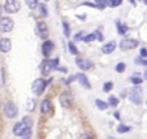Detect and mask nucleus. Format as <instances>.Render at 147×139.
Masks as SVG:
<instances>
[{
  "mask_svg": "<svg viewBox=\"0 0 147 139\" xmlns=\"http://www.w3.org/2000/svg\"><path fill=\"white\" fill-rule=\"evenodd\" d=\"M59 63V59L58 58H54V59H45L43 61V63L40 64V72L41 75H48L52 70H56L57 66Z\"/></svg>",
  "mask_w": 147,
  "mask_h": 139,
  "instance_id": "nucleus-1",
  "label": "nucleus"
},
{
  "mask_svg": "<svg viewBox=\"0 0 147 139\" xmlns=\"http://www.w3.org/2000/svg\"><path fill=\"white\" fill-rule=\"evenodd\" d=\"M47 84L48 83H47L44 79H36V80L32 83L31 90H32V93L35 94V95H41L47 88Z\"/></svg>",
  "mask_w": 147,
  "mask_h": 139,
  "instance_id": "nucleus-2",
  "label": "nucleus"
},
{
  "mask_svg": "<svg viewBox=\"0 0 147 139\" xmlns=\"http://www.w3.org/2000/svg\"><path fill=\"white\" fill-rule=\"evenodd\" d=\"M59 104H61L63 108H71L72 103H74V99H72V95L69 93V91H63V93L59 94Z\"/></svg>",
  "mask_w": 147,
  "mask_h": 139,
  "instance_id": "nucleus-3",
  "label": "nucleus"
},
{
  "mask_svg": "<svg viewBox=\"0 0 147 139\" xmlns=\"http://www.w3.org/2000/svg\"><path fill=\"white\" fill-rule=\"evenodd\" d=\"M18 113V108L13 102H7L4 104V115L8 119H14Z\"/></svg>",
  "mask_w": 147,
  "mask_h": 139,
  "instance_id": "nucleus-4",
  "label": "nucleus"
},
{
  "mask_svg": "<svg viewBox=\"0 0 147 139\" xmlns=\"http://www.w3.org/2000/svg\"><path fill=\"white\" fill-rule=\"evenodd\" d=\"M20 7H21L20 1H17V0H8V1H5L3 9L7 13H9V14H13V13H17L20 10Z\"/></svg>",
  "mask_w": 147,
  "mask_h": 139,
  "instance_id": "nucleus-5",
  "label": "nucleus"
},
{
  "mask_svg": "<svg viewBox=\"0 0 147 139\" xmlns=\"http://www.w3.org/2000/svg\"><path fill=\"white\" fill-rule=\"evenodd\" d=\"M14 27V22H13L12 18L9 17H3L0 18V28H1V32H10Z\"/></svg>",
  "mask_w": 147,
  "mask_h": 139,
  "instance_id": "nucleus-6",
  "label": "nucleus"
},
{
  "mask_svg": "<svg viewBox=\"0 0 147 139\" xmlns=\"http://www.w3.org/2000/svg\"><path fill=\"white\" fill-rule=\"evenodd\" d=\"M137 46H138V40H134V39H123L120 41V49L124 52L136 49Z\"/></svg>",
  "mask_w": 147,
  "mask_h": 139,
  "instance_id": "nucleus-7",
  "label": "nucleus"
},
{
  "mask_svg": "<svg viewBox=\"0 0 147 139\" xmlns=\"http://www.w3.org/2000/svg\"><path fill=\"white\" fill-rule=\"evenodd\" d=\"M129 99L134 104H141L142 103V90L138 86H134L129 93Z\"/></svg>",
  "mask_w": 147,
  "mask_h": 139,
  "instance_id": "nucleus-8",
  "label": "nucleus"
},
{
  "mask_svg": "<svg viewBox=\"0 0 147 139\" xmlns=\"http://www.w3.org/2000/svg\"><path fill=\"white\" fill-rule=\"evenodd\" d=\"M36 32H38L39 38L45 40V39L48 38V35H49V30H48L47 23L43 22V21H41V22H38V25H36Z\"/></svg>",
  "mask_w": 147,
  "mask_h": 139,
  "instance_id": "nucleus-9",
  "label": "nucleus"
},
{
  "mask_svg": "<svg viewBox=\"0 0 147 139\" xmlns=\"http://www.w3.org/2000/svg\"><path fill=\"white\" fill-rule=\"evenodd\" d=\"M75 63L76 66L79 67L80 70L86 71V70H90L92 67L94 66V63L90 61V59H86V58H76L75 59Z\"/></svg>",
  "mask_w": 147,
  "mask_h": 139,
  "instance_id": "nucleus-10",
  "label": "nucleus"
},
{
  "mask_svg": "<svg viewBox=\"0 0 147 139\" xmlns=\"http://www.w3.org/2000/svg\"><path fill=\"white\" fill-rule=\"evenodd\" d=\"M53 49H54V44H53V41H51V40H45L43 43V45H41V52H43V56L45 57V58L51 57Z\"/></svg>",
  "mask_w": 147,
  "mask_h": 139,
  "instance_id": "nucleus-11",
  "label": "nucleus"
},
{
  "mask_svg": "<svg viewBox=\"0 0 147 139\" xmlns=\"http://www.w3.org/2000/svg\"><path fill=\"white\" fill-rule=\"evenodd\" d=\"M30 129V128H27L25 124H23L22 121L21 122H17V124L13 126V134L17 135V137H23L25 135V133L27 132V130Z\"/></svg>",
  "mask_w": 147,
  "mask_h": 139,
  "instance_id": "nucleus-12",
  "label": "nucleus"
},
{
  "mask_svg": "<svg viewBox=\"0 0 147 139\" xmlns=\"http://www.w3.org/2000/svg\"><path fill=\"white\" fill-rule=\"evenodd\" d=\"M12 49V41L8 38H3L0 39V52L1 53H8Z\"/></svg>",
  "mask_w": 147,
  "mask_h": 139,
  "instance_id": "nucleus-13",
  "label": "nucleus"
},
{
  "mask_svg": "<svg viewBox=\"0 0 147 139\" xmlns=\"http://www.w3.org/2000/svg\"><path fill=\"white\" fill-rule=\"evenodd\" d=\"M76 80L79 81V83L81 84V86H84L85 89H88V90H90L92 89V85H90V83H89V80H88V77H86L84 73H76Z\"/></svg>",
  "mask_w": 147,
  "mask_h": 139,
  "instance_id": "nucleus-14",
  "label": "nucleus"
},
{
  "mask_svg": "<svg viewBox=\"0 0 147 139\" xmlns=\"http://www.w3.org/2000/svg\"><path fill=\"white\" fill-rule=\"evenodd\" d=\"M40 109H41V113L43 115H48L49 112L53 109V106H52V102L49 99H44L41 102V106H40Z\"/></svg>",
  "mask_w": 147,
  "mask_h": 139,
  "instance_id": "nucleus-15",
  "label": "nucleus"
},
{
  "mask_svg": "<svg viewBox=\"0 0 147 139\" xmlns=\"http://www.w3.org/2000/svg\"><path fill=\"white\" fill-rule=\"evenodd\" d=\"M115 49H116V43H115V41H110V43L105 44V45L102 46V52H103L105 54H111Z\"/></svg>",
  "mask_w": 147,
  "mask_h": 139,
  "instance_id": "nucleus-16",
  "label": "nucleus"
},
{
  "mask_svg": "<svg viewBox=\"0 0 147 139\" xmlns=\"http://www.w3.org/2000/svg\"><path fill=\"white\" fill-rule=\"evenodd\" d=\"M116 28H117V34L119 35H125L128 31V26L125 23H121L120 21H116Z\"/></svg>",
  "mask_w": 147,
  "mask_h": 139,
  "instance_id": "nucleus-17",
  "label": "nucleus"
},
{
  "mask_svg": "<svg viewBox=\"0 0 147 139\" xmlns=\"http://www.w3.org/2000/svg\"><path fill=\"white\" fill-rule=\"evenodd\" d=\"M96 106L98 107V109H101V111H105V109H107V107H109V103L103 102L102 99H96Z\"/></svg>",
  "mask_w": 147,
  "mask_h": 139,
  "instance_id": "nucleus-18",
  "label": "nucleus"
},
{
  "mask_svg": "<svg viewBox=\"0 0 147 139\" xmlns=\"http://www.w3.org/2000/svg\"><path fill=\"white\" fill-rule=\"evenodd\" d=\"M130 83H132L133 85H136V86H140L141 84L143 83V79H140V76L134 75V76H132V77H130Z\"/></svg>",
  "mask_w": 147,
  "mask_h": 139,
  "instance_id": "nucleus-19",
  "label": "nucleus"
},
{
  "mask_svg": "<svg viewBox=\"0 0 147 139\" xmlns=\"http://www.w3.org/2000/svg\"><path fill=\"white\" fill-rule=\"evenodd\" d=\"M117 104H119V99H117L115 95H110L109 97V106L117 107Z\"/></svg>",
  "mask_w": 147,
  "mask_h": 139,
  "instance_id": "nucleus-20",
  "label": "nucleus"
},
{
  "mask_svg": "<svg viewBox=\"0 0 147 139\" xmlns=\"http://www.w3.org/2000/svg\"><path fill=\"white\" fill-rule=\"evenodd\" d=\"M69 52L72 54V56H78V54H79L78 48H76V46H75V44L71 43V41H70V43H69Z\"/></svg>",
  "mask_w": 147,
  "mask_h": 139,
  "instance_id": "nucleus-21",
  "label": "nucleus"
},
{
  "mask_svg": "<svg viewBox=\"0 0 147 139\" xmlns=\"http://www.w3.org/2000/svg\"><path fill=\"white\" fill-rule=\"evenodd\" d=\"M39 10H40L41 17H47V15H48V10H47V7L44 3H40V4H39Z\"/></svg>",
  "mask_w": 147,
  "mask_h": 139,
  "instance_id": "nucleus-22",
  "label": "nucleus"
},
{
  "mask_svg": "<svg viewBox=\"0 0 147 139\" xmlns=\"http://www.w3.org/2000/svg\"><path fill=\"white\" fill-rule=\"evenodd\" d=\"M136 64H141V66H147V58H142V57H137L134 58Z\"/></svg>",
  "mask_w": 147,
  "mask_h": 139,
  "instance_id": "nucleus-23",
  "label": "nucleus"
},
{
  "mask_svg": "<svg viewBox=\"0 0 147 139\" xmlns=\"http://www.w3.org/2000/svg\"><path fill=\"white\" fill-rule=\"evenodd\" d=\"M125 63H123V62H120V63H117L116 66H115V71H116L117 73H123L125 71Z\"/></svg>",
  "mask_w": 147,
  "mask_h": 139,
  "instance_id": "nucleus-24",
  "label": "nucleus"
},
{
  "mask_svg": "<svg viewBox=\"0 0 147 139\" xmlns=\"http://www.w3.org/2000/svg\"><path fill=\"white\" fill-rule=\"evenodd\" d=\"M34 108H35V101L34 99H28L27 103H26V109L27 111H34Z\"/></svg>",
  "mask_w": 147,
  "mask_h": 139,
  "instance_id": "nucleus-25",
  "label": "nucleus"
},
{
  "mask_svg": "<svg viewBox=\"0 0 147 139\" xmlns=\"http://www.w3.org/2000/svg\"><path fill=\"white\" fill-rule=\"evenodd\" d=\"M96 40V35L94 34H89V35H85L83 38V41L84 43H92V41Z\"/></svg>",
  "mask_w": 147,
  "mask_h": 139,
  "instance_id": "nucleus-26",
  "label": "nucleus"
},
{
  "mask_svg": "<svg viewBox=\"0 0 147 139\" xmlns=\"http://www.w3.org/2000/svg\"><path fill=\"white\" fill-rule=\"evenodd\" d=\"M112 88H114V84H112L111 81H107V83L103 84V91H105V93H109V91H111Z\"/></svg>",
  "mask_w": 147,
  "mask_h": 139,
  "instance_id": "nucleus-27",
  "label": "nucleus"
},
{
  "mask_svg": "<svg viewBox=\"0 0 147 139\" xmlns=\"http://www.w3.org/2000/svg\"><path fill=\"white\" fill-rule=\"evenodd\" d=\"M129 130H130V126H127V125H119V126H117V133H120V134L128 133Z\"/></svg>",
  "mask_w": 147,
  "mask_h": 139,
  "instance_id": "nucleus-28",
  "label": "nucleus"
},
{
  "mask_svg": "<svg viewBox=\"0 0 147 139\" xmlns=\"http://www.w3.org/2000/svg\"><path fill=\"white\" fill-rule=\"evenodd\" d=\"M62 26H63V34L66 38H70V27H69V23L66 22V21H63L62 22Z\"/></svg>",
  "mask_w": 147,
  "mask_h": 139,
  "instance_id": "nucleus-29",
  "label": "nucleus"
},
{
  "mask_svg": "<svg viewBox=\"0 0 147 139\" xmlns=\"http://www.w3.org/2000/svg\"><path fill=\"white\" fill-rule=\"evenodd\" d=\"M121 0H109L107 1V5L111 8H115V7H119V5H121Z\"/></svg>",
  "mask_w": 147,
  "mask_h": 139,
  "instance_id": "nucleus-30",
  "label": "nucleus"
},
{
  "mask_svg": "<svg viewBox=\"0 0 147 139\" xmlns=\"http://www.w3.org/2000/svg\"><path fill=\"white\" fill-rule=\"evenodd\" d=\"M22 122H23V124H25L27 128H30V129H31V126H32V119H31V117H28V116H25V117H23Z\"/></svg>",
  "mask_w": 147,
  "mask_h": 139,
  "instance_id": "nucleus-31",
  "label": "nucleus"
},
{
  "mask_svg": "<svg viewBox=\"0 0 147 139\" xmlns=\"http://www.w3.org/2000/svg\"><path fill=\"white\" fill-rule=\"evenodd\" d=\"M26 4L28 5V8H30V9H35V8L39 5V3L36 1V0H27V1H26Z\"/></svg>",
  "mask_w": 147,
  "mask_h": 139,
  "instance_id": "nucleus-32",
  "label": "nucleus"
},
{
  "mask_svg": "<svg viewBox=\"0 0 147 139\" xmlns=\"http://www.w3.org/2000/svg\"><path fill=\"white\" fill-rule=\"evenodd\" d=\"M94 35H96V39H97V40H98V41H103V35H102V32H101V31H99V30H97V31H94Z\"/></svg>",
  "mask_w": 147,
  "mask_h": 139,
  "instance_id": "nucleus-33",
  "label": "nucleus"
},
{
  "mask_svg": "<svg viewBox=\"0 0 147 139\" xmlns=\"http://www.w3.org/2000/svg\"><path fill=\"white\" fill-rule=\"evenodd\" d=\"M83 35H84V32H83V31H80V32H78L75 36H74V39H75L76 41H78V40H83Z\"/></svg>",
  "mask_w": 147,
  "mask_h": 139,
  "instance_id": "nucleus-34",
  "label": "nucleus"
},
{
  "mask_svg": "<svg viewBox=\"0 0 147 139\" xmlns=\"http://www.w3.org/2000/svg\"><path fill=\"white\" fill-rule=\"evenodd\" d=\"M75 80H76V76H75V75H74V76H70L67 80H65V84H71L72 81H75Z\"/></svg>",
  "mask_w": 147,
  "mask_h": 139,
  "instance_id": "nucleus-35",
  "label": "nucleus"
},
{
  "mask_svg": "<svg viewBox=\"0 0 147 139\" xmlns=\"http://www.w3.org/2000/svg\"><path fill=\"white\" fill-rule=\"evenodd\" d=\"M141 57H142V58H147V49L146 48L141 49Z\"/></svg>",
  "mask_w": 147,
  "mask_h": 139,
  "instance_id": "nucleus-36",
  "label": "nucleus"
},
{
  "mask_svg": "<svg viewBox=\"0 0 147 139\" xmlns=\"http://www.w3.org/2000/svg\"><path fill=\"white\" fill-rule=\"evenodd\" d=\"M76 17H78L80 21H85V17H86V15H85V14H79V15H76Z\"/></svg>",
  "mask_w": 147,
  "mask_h": 139,
  "instance_id": "nucleus-37",
  "label": "nucleus"
},
{
  "mask_svg": "<svg viewBox=\"0 0 147 139\" xmlns=\"http://www.w3.org/2000/svg\"><path fill=\"white\" fill-rule=\"evenodd\" d=\"M80 139H92V138H90V135H89V134H83L80 137Z\"/></svg>",
  "mask_w": 147,
  "mask_h": 139,
  "instance_id": "nucleus-38",
  "label": "nucleus"
},
{
  "mask_svg": "<svg viewBox=\"0 0 147 139\" xmlns=\"http://www.w3.org/2000/svg\"><path fill=\"white\" fill-rule=\"evenodd\" d=\"M56 70H58V71H62V72H67V68H63V67H57Z\"/></svg>",
  "mask_w": 147,
  "mask_h": 139,
  "instance_id": "nucleus-39",
  "label": "nucleus"
},
{
  "mask_svg": "<svg viewBox=\"0 0 147 139\" xmlns=\"http://www.w3.org/2000/svg\"><path fill=\"white\" fill-rule=\"evenodd\" d=\"M114 116H115V119H117V120L120 119V113H119V112H115V113H114Z\"/></svg>",
  "mask_w": 147,
  "mask_h": 139,
  "instance_id": "nucleus-40",
  "label": "nucleus"
},
{
  "mask_svg": "<svg viewBox=\"0 0 147 139\" xmlns=\"http://www.w3.org/2000/svg\"><path fill=\"white\" fill-rule=\"evenodd\" d=\"M143 77H145V79H146V80H147V70L145 71V72H143Z\"/></svg>",
  "mask_w": 147,
  "mask_h": 139,
  "instance_id": "nucleus-41",
  "label": "nucleus"
},
{
  "mask_svg": "<svg viewBox=\"0 0 147 139\" xmlns=\"http://www.w3.org/2000/svg\"><path fill=\"white\" fill-rule=\"evenodd\" d=\"M3 10H4V9H3V7H1V5H0V17H1V13H3Z\"/></svg>",
  "mask_w": 147,
  "mask_h": 139,
  "instance_id": "nucleus-42",
  "label": "nucleus"
},
{
  "mask_svg": "<svg viewBox=\"0 0 147 139\" xmlns=\"http://www.w3.org/2000/svg\"><path fill=\"white\" fill-rule=\"evenodd\" d=\"M143 4H145V5H147V0H145V1H143Z\"/></svg>",
  "mask_w": 147,
  "mask_h": 139,
  "instance_id": "nucleus-43",
  "label": "nucleus"
},
{
  "mask_svg": "<svg viewBox=\"0 0 147 139\" xmlns=\"http://www.w3.org/2000/svg\"><path fill=\"white\" fill-rule=\"evenodd\" d=\"M107 139H115V138H112V137H109V138H107Z\"/></svg>",
  "mask_w": 147,
  "mask_h": 139,
  "instance_id": "nucleus-44",
  "label": "nucleus"
},
{
  "mask_svg": "<svg viewBox=\"0 0 147 139\" xmlns=\"http://www.w3.org/2000/svg\"><path fill=\"white\" fill-rule=\"evenodd\" d=\"M146 106H147V101H146Z\"/></svg>",
  "mask_w": 147,
  "mask_h": 139,
  "instance_id": "nucleus-45",
  "label": "nucleus"
},
{
  "mask_svg": "<svg viewBox=\"0 0 147 139\" xmlns=\"http://www.w3.org/2000/svg\"><path fill=\"white\" fill-rule=\"evenodd\" d=\"M0 32H1V28H0Z\"/></svg>",
  "mask_w": 147,
  "mask_h": 139,
  "instance_id": "nucleus-46",
  "label": "nucleus"
}]
</instances>
